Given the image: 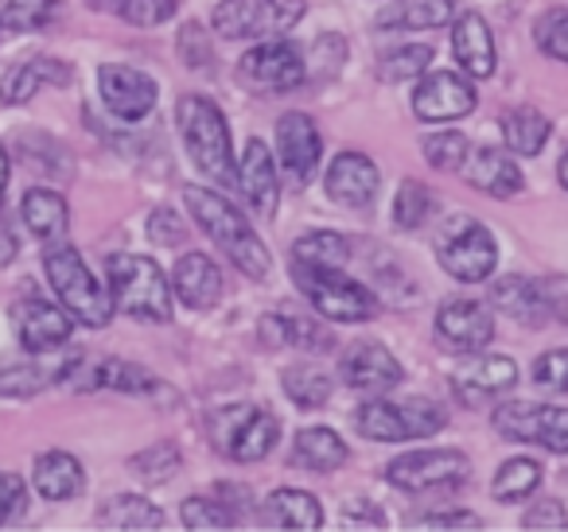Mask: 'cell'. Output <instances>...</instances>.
<instances>
[{
	"label": "cell",
	"instance_id": "6da1fadb",
	"mask_svg": "<svg viewBox=\"0 0 568 532\" xmlns=\"http://www.w3.org/2000/svg\"><path fill=\"white\" fill-rule=\"evenodd\" d=\"M183 203H187L191 218L199 222V229L226 253L237 273L250 276V280H265L268 268H273V257H268L261 237L253 234L245 214H237V206L230 203V198L214 195V191H206V187H187L183 191Z\"/></svg>",
	"mask_w": 568,
	"mask_h": 532
},
{
	"label": "cell",
	"instance_id": "7a4b0ae2",
	"mask_svg": "<svg viewBox=\"0 0 568 532\" xmlns=\"http://www.w3.org/2000/svg\"><path fill=\"white\" fill-rule=\"evenodd\" d=\"M180 136L187 144L195 167L219 187H237V164H234V141H230V125L222 117V110L211 98L187 94L180 98Z\"/></svg>",
	"mask_w": 568,
	"mask_h": 532
},
{
	"label": "cell",
	"instance_id": "3957f363",
	"mask_svg": "<svg viewBox=\"0 0 568 532\" xmlns=\"http://www.w3.org/2000/svg\"><path fill=\"white\" fill-rule=\"evenodd\" d=\"M43 268H48V280L55 288L59 304L67 307L74 323L82 327H105L113 319V296L105 291V284L98 280L87 268L82 253L67 242H51L43 253Z\"/></svg>",
	"mask_w": 568,
	"mask_h": 532
},
{
	"label": "cell",
	"instance_id": "277c9868",
	"mask_svg": "<svg viewBox=\"0 0 568 532\" xmlns=\"http://www.w3.org/2000/svg\"><path fill=\"white\" fill-rule=\"evenodd\" d=\"M105 276H110L113 307H121V311L141 323L172 319V284H168L164 268L152 257H141V253H113L110 265H105Z\"/></svg>",
	"mask_w": 568,
	"mask_h": 532
},
{
	"label": "cell",
	"instance_id": "5b68a950",
	"mask_svg": "<svg viewBox=\"0 0 568 532\" xmlns=\"http://www.w3.org/2000/svg\"><path fill=\"white\" fill-rule=\"evenodd\" d=\"M293 268V280L296 288L308 296V304L316 307L324 319L335 323H366L382 311L378 296H374L366 284L351 280L343 268H320V265H296L288 260Z\"/></svg>",
	"mask_w": 568,
	"mask_h": 532
},
{
	"label": "cell",
	"instance_id": "8992f818",
	"mask_svg": "<svg viewBox=\"0 0 568 532\" xmlns=\"http://www.w3.org/2000/svg\"><path fill=\"white\" fill-rule=\"evenodd\" d=\"M355 420H358V431H363L366 439H374V443H405V439L436 436V431L448 423V412L428 397H413V400H405V405H394V400H366Z\"/></svg>",
	"mask_w": 568,
	"mask_h": 532
},
{
	"label": "cell",
	"instance_id": "52a82bcc",
	"mask_svg": "<svg viewBox=\"0 0 568 532\" xmlns=\"http://www.w3.org/2000/svg\"><path fill=\"white\" fill-rule=\"evenodd\" d=\"M304 0H222L214 28L226 40H276L304 20Z\"/></svg>",
	"mask_w": 568,
	"mask_h": 532
},
{
	"label": "cell",
	"instance_id": "ba28073f",
	"mask_svg": "<svg viewBox=\"0 0 568 532\" xmlns=\"http://www.w3.org/2000/svg\"><path fill=\"white\" fill-rule=\"evenodd\" d=\"M211 436L219 454H226L230 462H261L281 439V423H276V416L268 408L234 405L214 416Z\"/></svg>",
	"mask_w": 568,
	"mask_h": 532
},
{
	"label": "cell",
	"instance_id": "9c48e42d",
	"mask_svg": "<svg viewBox=\"0 0 568 532\" xmlns=\"http://www.w3.org/2000/svg\"><path fill=\"white\" fill-rule=\"evenodd\" d=\"M436 260L459 284H483L498 265V245L487 226H479L471 218H456L448 226V234L440 237Z\"/></svg>",
	"mask_w": 568,
	"mask_h": 532
},
{
	"label": "cell",
	"instance_id": "30bf717a",
	"mask_svg": "<svg viewBox=\"0 0 568 532\" xmlns=\"http://www.w3.org/2000/svg\"><path fill=\"white\" fill-rule=\"evenodd\" d=\"M467 454L464 451H413L389 462L386 482L402 493H436L456 490L467 482Z\"/></svg>",
	"mask_w": 568,
	"mask_h": 532
},
{
	"label": "cell",
	"instance_id": "8fae6325",
	"mask_svg": "<svg viewBox=\"0 0 568 532\" xmlns=\"http://www.w3.org/2000/svg\"><path fill=\"white\" fill-rule=\"evenodd\" d=\"M495 428L506 439L541 443L545 451L568 454V408L534 405V400H510L495 412Z\"/></svg>",
	"mask_w": 568,
	"mask_h": 532
},
{
	"label": "cell",
	"instance_id": "7c38bea8",
	"mask_svg": "<svg viewBox=\"0 0 568 532\" xmlns=\"http://www.w3.org/2000/svg\"><path fill=\"white\" fill-rule=\"evenodd\" d=\"M237 74H242L250 86L257 90H296L304 79H308V63L304 55L284 40H261L253 51H245L242 63H237Z\"/></svg>",
	"mask_w": 568,
	"mask_h": 532
},
{
	"label": "cell",
	"instance_id": "4fadbf2b",
	"mask_svg": "<svg viewBox=\"0 0 568 532\" xmlns=\"http://www.w3.org/2000/svg\"><path fill=\"white\" fill-rule=\"evenodd\" d=\"M12 330H17L20 346H24L28 354H51L71 342L74 319L67 315V307H55V304H48V299L32 296L12 307Z\"/></svg>",
	"mask_w": 568,
	"mask_h": 532
},
{
	"label": "cell",
	"instance_id": "5bb4252c",
	"mask_svg": "<svg viewBox=\"0 0 568 532\" xmlns=\"http://www.w3.org/2000/svg\"><path fill=\"white\" fill-rule=\"evenodd\" d=\"M98 90H102L105 110L118 121H144L156 110V82L136 66L105 63L98 71Z\"/></svg>",
	"mask_w": 568,
	"mask_h": 532
},
{
	"label": "cell",
	"instance_id": "9a60e30c",
	"mask_svg": "<svg viewBox=\"0 0 568 532\" xmlns=\"http://www.w3.org/2000/svg\"><path fill=\"white\" fill-rule=\"evenodd\" d=\"M495 338V319L475 299H448L436 311V342L448 354H479Z\"/></svg>",
	"mask_w": 568,
	"mask_h": 532
},
{
	"label": "cell",
	"instance_id": "2e32d148",
	"mask_svg": "<svg viewBox=\"0 0 568 532\" xmlns=\"http://www.w3.org/2000/svg\"><path fill=\"white\" fill-rule=\"evenodd\" d=\"M276 152H281L284 175L304 187V183L316 175L320 156H324V141H320V129L308 113H284L276 121Z\"/></svg>",
	"mask_w": 568,
	"mask_h": 532
},
{
	"label": "cell",
	"instance_id": "e0dca14e",
	"mask_svg": "<svg viewBox=\"0 0 568 532\" xmlns=\"http://www.w3.org/2000/svg\"><path fill=\"white\" fill-rule=\"evenodd\" d=\"M475 102H479V94H475V86L464 74L436 71V74H428L417 86V94H413V113H417L420 121H428V125H436V121L467 117V113L475 110Z\"/></svg>",
	"mask_w": 568,
	"mask_h": 532
},
{
	"label": "cell",
	"instance_id": "ac0fdd59",
	"mask_svg": "<svg viewBox=\"0 0 568 532\" xmlns=\"http://www.w3.org/2000/svg\"><path fill=\"white\" fill-rule=\"evenodd\" d=\"M467 358L471 361H464V366L452 374V392H456L467 408L483 405V400L506 397V392L514 389V381H518V366H514L510 358H503V354H487V358L467 354Z\"/></svg>",
	"mask_w": 568,
	"mask_h": 532
},
{
	"label": "cell",
	"instance_id": "d6986e66",
	"mask_svg": "<svg viewBox=\"0 0 568 532\" xmlns=\"http://www.w3.org/2000/svg\"><path fill=\"white\" fill-rule=\"evenodd\" d=\"M324 187L332 203L347 206V211H366L378 198L382 175L374 167V160L363 156V152H339L332 160V167H327Z\"/></svg>",
	"mask_w": 568,
	"mask_h": 532
},
{
	"label": "cell",
	"instance_id": "ffe728a7",
	"mask_svg": "<svg viewBox=\"0 0 568 532\" xmlns=\"http://www.w3.org/2000/svg\"><path fill=\"white\" fill-rule=\"evenodd\" d=\"M339 374L351 389L382 397V392H389L394 385H402V361L378 342H355L343 350Z\"/></svg>",
	"mask_w": 568,
	"mask_h": 532
},
{
	"label": "cell",
	"instance_id": "44dd1931",
	"mask_svg": "<svg viewBox=\"0 0 568 532\" xmlns=\"http://www.w3.org/2000/svg\"><path fill=\"white\" fill-rule=\"evenodd\" d=\"M237 191H242L245 203H250L261 218H273L276 195H281V187H276V160H273V152L265 149V141H257V136H253L242 152V164H237Z\"/></svg>",
	"mask_w": 568,
	"mask_h": 532
},
{
	"label": "cell",
	"instance_id": "7402d4cb",
	"mask_svg": "<svg viewBox=\"0 0 568 532\" xmlns=\"http://www.w3.org/2000/svg\"><path fill=\"white\" fill-rule=\"evenodd\" d=\"M71 79H74V71L67 63H59V59H51V55H36L4 74V82H0V102L24 105V102H32L43 86H67Z\"/></svg>",
	"mask_w": 568,
	"mask_h": 532
},
{
	"label": "cell",
	"instance_id": "603a6c76",
	"mask_svg": "<svg viewBox=\"0 0 568 532\" xmlns=\"http://www.w3.org/2000/svg\"><path fill=\"white\" fill-rule=\"evenodd\" d=\"M452 55H456L459 71L471 79H490L495 74V40L490 28L479 12H464L452 28Z\"/></svg>",
	"mask_w": 568,
	"mask_h": 532
},
{
	"label": "cell",
	"instance_id": "cb8c5ba5",
	"mask_svg": "<svg viewBox=\"0 0 568 532\" xmlns=\"http://www.w3.org/2000/svg\"><path fill=\"white\" fill-rule=\"evenodd\" d=\"M464 180L471 183L475 191L490 198H514L521 191V172L503 149H479V152H467L464 160Z\"/></svg>",
	"mask_w": 568,
	"mask_h": 532
},
{
	"label": "cell",
	"instance_id": "d4e9b609",
	"mask_svg": "<svg viewBox=\"0 0 568 532\" xmlns=\"http://www.w3.org/2000/svg\"><path fill=\"white\" fill-rule=\"evenodd\" d=\"M172 291L183 299V307L206 311L222 296V268L206 253H187V257H180V265L172 273Z\"/></svg>",
	"mask_w": 568,
	"mask_h": 532
},
{
	"label": "cell",
	"instance_id": "484cf974",
	"mask_svg": "<svg viewBox=\"0 0 568 532\" xmlns=\"http://www.w3.org/2000/svg\"><path fill=\"white\" fill-rule=\"evenodd\" d=\"M32 485L48 501H71L87 490V470L71 451H43L32 467Z\"/></svg>",
	"mask_w": 568,
	"mask_h": 532
},
{
	"label": "cell",
	"instance_id": "4316f807",
	"mask_svg": "<svg viewBox=\"0 0 568 532\" xmlns=\"http://www.w3.org/2000/svg\"><path fill=\"white\" fill-rule=\"evenodd\" d=\"M257 516L268 529H324V505L308 490H273L257 509Z\"/></svg>",
	"mask_w": 568,
	"mask_h": 532
},
{
	"label": "cell",
	"instance_id": "83f0119b",
	"mask_svg": "<svg viewBox=\"0 0 568 532\" xmlns=\"http://www.w3.org/2000/svg\"><path fill=\"white\" fill-rule=\"evenodd\" d=\"M20 214H24V226L32 229L40 242H63L67 229H71V206L59 191L48 187H32L20 203Z\"/></svg>",
	"mask_w": 568,
	"mask_h": 532
},
{
	"label": "cell",
	"instance_id": "f1b7e54d",
	"mask_svg": "<svg viewBox=\"0 0 568 532\" xmlns=\"http://www.w3.org/2000/svg\"><path fill=\"white\" fill-rule=\"evenodd\" d=\"M257 335L265 346H293V350H308V354H327L332 350V335L324 327L308 319H296V315H265L257 323Z\"/></svg>",
	"mask_w": 568,
	"mask_h": 532
},
{
	"label": "cell",
	"instance_id": "f546056e",
	"mask_svg": "<svg viewBox=\"0 0 568 532\" xmlns=\"http://www.w3.org/2000/svg\"><path fill=\"white\" fill-rule=\"evenodd\" d=\"M347 459H351V447L332 428H304L293 443V467L301 470L327 474V470H339Z\"/></svg>",
	"mask_w": 568,
	"mask_h": 532
},
{
	"label": "cell",
	"instance_id": "4dcf8cb0",
	"mask_svg": "<svg viewBox=\"0 0 568 532\" xmlns=\"http://www.w3.org/2000/svg\"><path fill=\"white\" fill-rule=\"evenodd\" d=\"M456 17V0H397L378 17V24L386 32H413V28H448Z\"/></svg>",
	"mask_w": 568,
	"mask_h": 532
},
{
	"label": "cell",
	"instance_id": "1f68e13d",
	"mask_svg": "<svg viewBox=\"0 0 568 532\" xmlns=\"http://www.w3.org/2000/svg\"><path fill=\"white\" fill-rule=\"evenodd\" d=\"M490 299H495L510 319L526 323V327L549 323V311H545V299H541V291H537V280H529V276H503V280L495 284V291H490Z\"/></svg>",
	"mask_w": 568,
	"mask_h": 532
},
{
	"label": "cell",
	"instance_id": "d6a6232c",
	"mask_svg": "<svg viewBox=\"0 0 568 532\" xmlns=\"http://www.w3.org/2000/svg\"><path fill=\"white\" fill-rule=\"evenodd\" d=\"M98 521H102V529H164V513L141 493H113L98 513Z\"/></svg>",
	"mask_w": 568,
	"mask_h": 532
},
{
	"label": "cell",
	"instance_id": "836d02e7",
	"mask_svg": "<svg viewBox=\"0 0 568 532\" xmlns=\"http://www.w3.org/2000/svg\"><path fill=\"white\" fill-rule=\"evenodd\" d=\"M549 133H552L549 117L537 113V110H529V105L510 110L503 117V141L514 156H537V152L545 149V141H549Z\"/></svg>",
	"mask_w": 568,
	"mask_h": 532
},
{
	"label": "cell",
	"instance_id": "e575fe53",
	"mask_svg": "<svg viewBox=\"0 0 568 532\" xmlns=\"http://www.w3.org/2000/svg\"><path fill=\"white\" fill-rule=\"evenodd\" d=\"M288 260H296V265L343 268L351 260V242L343 234H332V229H316V234H304L293 245V257Z\"/></svg>",
	"mask_w": 568,
	"mask_h": 532
},
{
	"label": "cell",
	"instance_id": "d590c367",
	"mask_svg": "<svg viewBox=\"0 0 568 532\" xmlns=\"http://www.w3.org/2000/svg\"><path fill=\"white\" fill-rule=\"evenodd\" d=\"M55 377L59 369L36 366V361H0V397L28 400L48 389V385H55Z\"/></svg>",
	"mask_w": 568,
	"mask_h": 532
},
{
	"label": "cell",
	"instance_id": "8d00e7d4",
	"mask_svg": "<svg viewBox=\"0 0 568 532\" xmlns=\"http://www.w3.org/2000/svg\"><path fill=\"white\" fill-rule=\"evenodd\" d=\"M537 485H541V462L510 459V462H503V467H498L495 482H490V493H495V501L510 505V501H526Z\"/></svg>",
	"mask_w": 568,
	"mask_h": 532
},
{
	"label": "cell",
	"instance_id": "74e56055",
	"mask_svg": "<svg viewBox=\"0 0 568 532\" xmlns=\"http://www.w3.org/2000/svg\"><path fill=\"white\" fill-rule=\"evenodd\" d=\"M59 20V0H0L4 32H43Z\"/></svg>",
	"mask_w": 568,
	"mask_h": 532
},
{
	"label": "cell",
	"instance_id": "f35d334b",
	"mask_svg": "<svg viewBox=\"0 0 568 532\" xmlns=\"http://www.w3.org/2000/svg\"><path fill=\"white\" fill-rule=\"evenodd\" d=\"M284 392L296 400L301 408H324L332 400V377L320 366H293L281 374Z\"/></svg>",
	"mask_w": 568,
	"mask_h": 532
},
{
	"label": "cell",
	"instance_id": "ab89813d",
	"mask_svg": "<svg viewBox=\"0 0 568 532\" xmlns=\"http://www.w3.org/2000/svg\"><path fill=\"white\" fill-rule=\"evenodd\" d=\"M428 214H433V191H428L425 183H417V180H405L402 187H397V198H394V222H397V229H417V226H425Z\"/></svg>",
	"mask_w": 568,
	"mask_h": 532
},
{
	"label": "cell",
	"instance_id": "60d3db41",
	"mask_svg": "<svg viewBox=\"0 0 568 532\" xmlns=\"http://www.w3.org/2000/svg\"><path fill=\"white\" fill-rule=\"evenodd\" d=\"M180 447L175 443H156V447H144L141 454H133V459H129V470H133L136 478H141V482H168V478L175 474V470H180Z\"/></svg>",
	"mask_w": 568,
	"mask_h": 532
},
{
	"label": "cell",
	"instance_id": "b9f144b4",
	"mask_svg": "<svg viewBox=\"0 0 568 532\" xmlns=\"http://www.w3.org/2000/svg\"><path fill=\"white\" fill-rule=\"evenodd\" d=\"M180 516L183 529H237V513L222 498H187Z\"/></svg>",
	"mask_w": 568,
	"mask_h": 532
},
{
	"label": "cell",
	"instance_id": "7bdbcfd3",
	"mask_svg": "<svg viewBox=\"0 0 568 532\" xmlns=\"http://www.w3.org/2000/svg\"><path fill=\"white\" fill-rule=\"evenodd\" d=\"M428 63H433V48H425V43H413V48H397L394 55H386L378 63V79L382 82H413L417 74L428 71Z\"/></svg>",
	"mask_w": 568,
	"mask_h": 532
},
{
	"label": "cell",
	"instance_id": "ee69618b",
	"mask_svg": "<svg viewBox=\"0 0 568 532\" xmlns=\"http://www.w3.org/2000/svg\"><path fill=\"white\" fill-rule=\"evenodd\" d=\"M467 152H471V141H467L464 133H456V129L436 133L425 141V160H428V167H436V172H459Z\"/></svg>",
	"mask_w": 568,
	"mask_h": 532
},
{
	"label": "cell",
	"instance_id": "f6af8a7d",
	"mask_svg": "<svg viewBox=\"0 0 568 532\" xmlns=\"http://www.w3.org/2000/svg\"><path fill=\"white\" fill-rule=\"evenodd\" d=\"M180 12V0H125L118 17L133 28H160Z\"/></svg>",
	"mask_w": 568,
	"mask_h": 532
},
{
	"label": "cell",
	"instance_id": "bcb514c9",
	"mask_svg": "<svg viewBox=\"0 0 568 532\" xmlns=\"http://www.w3.org/2000/svg\"><path fill=\"white\" fill-rule=\"evenodd\" d=\"M537 48L557 63H568V9H557L537 24Z\"/></svg>",
	"mask_w": 568,
	"mask_h": 532
},
{
	"label": "cell",
	"instance_id": "7dc6e473",
	"mask_svg": "<svg viewBox=\"0 0 568 532\" xmlns=\"http://www.w3.org/2000/svg\"><path fill=\"white\" fill-rule=\"evenodd\" d=\"M534 381L549 392H568V350H549L534 361Z\"/></svg>",
	"mask_w": 568,
	"mask_h": 532
},
{
	"label": "cell",
	"instance_id": "c3c4849f",
	"mask_svg": "<svg viewBox=\"0 0 568 532\" xmlns=\"http://www.w3.org/2000/svg\"><path fill=\"white\" fill-rule=\"evenodd\" d=\"M180 59L191 66V71H206L211 66V43H206V32L199 24H187L180 32Z\"/></svg>",
	"mask_w": 568,
	"mask_h": 532
},
{
	"label": "cell",
	"instance_id": "681fc988",
	"mask_svg": "<svg viewBox=\"0 0 568 532\" xmlns=\"http://www.w3.org/2000/svg\"><path fill=\"white\" fill-rule=\"evenodd\" d=\"M24 478L20 474H9V470H0V529L12 521V516L24 513Z\"/></svg>",
	"mask_w": 568,
	"mask_h": 532
},
{
	"label": "cell",
	"instance_id": "f907efd6",
	"mask_svg": "<svg viewBox=\"0 0 568 532\" xmlns=\"http://www.w3.org/2000/svg\"><path fill=\"white\" fill-rule=\"evenodd\" d=\"M521 529L537 532V529H568V513L560 501L552 498H541L537 505L526 509V516H521Z\"/></svg>",
	"mask_w": 568,
	"mask_h": 532
},
{
	"label": "cell",
	"instance_id": "816d5d0a",
	"mask_svg": "<svg viewBox=\"0 0 568 532\" xmlns=\"http://www.w3.org/2000/svg\"><path fill=\"white\" fill-rule=\"evenodd\" d=\"M537 291H541L549 319L568 323V276H545V280H537Z\"/></svg>",
	"mask_w": 568,
	"mask_h": 532
},
{
	"label": "cell",
	"instance_id": "f5cc1de1",
	"mask_svg": "<svg viewBox=\"0 0 568 532\" xmlns=\"http://www.w3.org/2000/svg\"><path fill=\"white\" fill-rule=\"evenodd\" d=\"M149 237L156 245H183V222L172 211H156L149 218Z\"/></svg>",
	"mask_w": 568,
	"mask_h": 532
},
{
	"label": "cell",
	"instance_id": "db71d44e",
	"mask_svg": "<svg viewBox=\"0 0 568 532\" xmlns=\"http://www.w3.org/2000/svg\"><path fill=\"white\" fill-rule=\"evenodd\" d=\"M420 529H483L479 513H467V509H456V513H433L420 521Z\"/></svg>",
	"mask_w": 568,
	"mask_h": 532
},
{
	"label": "cell",
	"instance_id": "11a10c76",
	"mask_svg": "<svg viewBox=\"0 0 568 532\" xmlns=\"http://www.w3.org/2000/svg\"><path fill=\"white\" fill-rule=\"evenodd\" d=\"M343 521H347V529H382L386 524V516L378 513V509L371 505H347V513H343Z\"/></svg>",
	"mask_w": 568,
	"mask_h": 532
},
{
	"label": "cell",
	"instance_id": "9f6ffc18",
	"mask_svg": "<svg viewBox=\"0 0 568 532\" xmlns=\"http://www.w3.org/2000/svg\"><path fill=\"white\" fill-rule=\"evenodd\" d=\"M17 253H20L17 234H12L9 218H4V214H0V268H4V265H12V260H17Z\"/></svg>",
	"mask_w": 568,
	"mask_h": 532
},
{
	"label": "cell",
	"instance_id": "6f0895ef",
	"mask_svg": "<svg viewBox=\"0 0 568 532\" xmlns=\"http://www.w3.org/2000/svg\"><path fill=\"white\" fill-rule=\"evenodd\" d=\"M4 191H9V152L0 144V203H4Z\"/></svg>",
	"mask_w": 568,
	"mask_h": 532
},
{
	"label": "cell",
	"instance_id": "680465c9",
	"mask_svg": "<svg viewBox=\"0 0 568 532\" xmlns=\"http://www.w3.org/2000/svg\"><path fill=\"white\" fill-rule=\"evenodd\" d=\"M90 9H98V12H121V4H125V0H87Z\"/></svg>",
	"mask_w": 568,
	"mask_h": 532
},
{
	"label": "cell",
	"instance_id": "91938a15",
	"mask_svg": "<svg viewBox=\"0 0 568 532\" xmlns=\"http://www.w3.org/2000/svg\"><path fill=\"white\" fill-rule=\"evenodd\" d=\"M557 175H560V187H565V191H568V156H565V160H560Z\"/></svg>",
	"mask_w": 568,
	"mask_h": 532
}]
</instances>
